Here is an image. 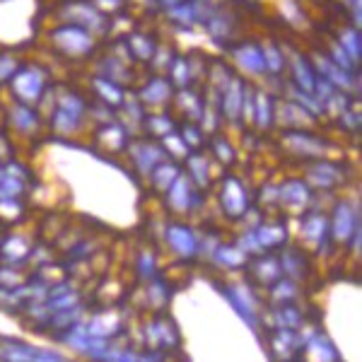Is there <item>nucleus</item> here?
Returning a JSON list of instances; mask_svg holds the SVG:
<instances>
[{"instance_id":"obj_17","label":"nucleus","mask_w":362,"mask_h":362,"mask_svg":"<svg viewBox=\"0 0 362 362\" xmlns=\"http://www.w3.org/2000/svg\"><path fill=\"white\" fill-rule=\"evenodd\" d=\"M177 102L184 107V112L189 119H201V112H203V102H201V97L194 95V92H189L184 87V90L179 92V97H177Z\"/></svg>"},{"instance_id":"obj_4","label":"nucleus","mask_w":362,"mask_h":362,"mask_svg":"<svg viewBox=\"0 0 362 362\" xmlns=\"http://www.w3.org/2000/svg\"><path fill=\"white\" fill-rule=\"evenodd\" d=\"M242 104H244V85L239 78H230L227 85L223 87V97H220V114L227 121H237L242 114Z\"/></svg>"},{"instance_id":"obj_1","label":"nucleus","mask_w":362,"mask_h":362,"mask_svg":"<svg viewBox=\"0 0 362 362\" xmlns=\"http://www.w3.org/2000/svg\"><path fill=\"white\" fill-rule=\"evenodd\" d=\"M13 92L20 104L34 107L37 102H42L44 90H46V70L39 66H22L17 68L10 78Z\"/></svg>"},{"instance_id":"obj_3","label":"nucleus","mask_w":362,"mask_h":362,"mask_svg":"<svg viewBox=\"0 0 362 362\" xmlns=\"http://www.w3.org/2000/svg\"><path fill=\"white\" fill-rule=\"evenodd\" d=\"M85 116V102L80 95H73V92H68V95L58 97L56 102V109H54V128L58 133H63V136H70V133L75 131V128L80 126V121H83Z\"/></svg>"},{"instance_id":"obj_10","label":"nucleus","mask_w":362,"mask_h":362,"mask_svg":"<svg viewBox=\"0 0 362 362\" xmlns=\"http://www.w3.org/2000/svg\"><path fill=\"white\" fill-rule=\"evenodd\" d=\"M290 73H293V80H295L297 90L312 95L314 83H317V73H314V68L307 63L305 56H293V58H290Z\"/></svg>"},{"instance_id":"obj_19","label":"nucleus","mask_w":362,"mask_h":362,"mask_svg":"<svg viewBox=\"0 0 362 362\" xmlns=\"http://www.w3.org/2000/svg\"><path fill=\"white\" fill-rule=\"evenodd\" d=\"M341 46L346 49V54L353 58L355 63L360 61V34H358V27L341 34Z\"/></svg>"},{"instance_id":"obj_9","label":"nucleus","mask_w":362,"mask_h":362,"mask_svg":"<svg viewBox=\"0 0 362 362\" xmlns=\"http://www.w3.org/2000/svg\"><path fill=\"white\" fill-rule=\"evenodd\" d=\"M273 116H276V112H273L271 95L256 92V95L251 97V121H254L261 131H268V128L273 126Z\"/></svg>"},{"instance_id":"obj_11","label":"nucleus","mask_w":362,"mask_h":362,"mask_svg":"<svg viewBox=\"0 0 362 362\" xmlns=\"http://www.w3.org/2000/svg\"><path fill=\"white\" fill-rule=\"evenodd\" d=\"M92 90L97 92L99 102L107 104V107H121V104H124V99H126L121 85L114 83V80H109V78H102V75L92 80Z\"/></svg>"},{"instance_id":"obj_16","label":"nucleus","mask_w":362,"mask_h":362,"mask_svg":"<svg viewBox=\"0 0 362 362\" xmlns=\"http://www.w3.org/2000/svg\"><path fill=\"white\" fill-rule=\"evenodd\" d=\"M145 126H148V131L153 133L155 138H165L169 133H174V119L167 114H155V116H148V119H143Z\"/></svg>"},{"instance_id":"obj_14","label":"nucleus","mask_w":362,"mask_h":362,"mask_svg":"<svg viewBox=\"0 0 362 362\" xmlns=\"http://www.w3.org/2000/svg\"><path fill=\"white\" fill-rule=\"evenodd\" d=\"M136 162L138 167L143 169V172H150V169L157 167V162L162 160V150L157 148L153 143H138L136 145Z\"/></svg>"},{"instance_id":"obj_21","label":"nucleus","mask_w":362,"mask_h":362,"mask_svg":"<svg viewBox=\"0 0 362 362\" xmlns=\"http://www.w3.org/2000/svg\"><path fill=\"white\" fill-rule=\"evenodd\" d=\"M213 150H215V155H218L223 162H232V160H235V150L230 148V143H227L225 138H213Z\"/></svg>"},{"instance_id":"obj_6","label":"nucleus","mask_w":362,"mask_h":362,"mask_svg":"<svg viewBox=\"0 0 362 362\" xmlns=\"http://www.w3.org/2000/svg\"><path fill=\"white\" fill-rule=\"evenodd\" d=\"M232 56H235V61L247 70V73H251V75H264L266 73L264 54H261V49L256 44L244 42L242 46H237V49L232 51Z\"/></svg>"},{"instance_id":"obj_5","label":"nucleus","mask_w":362,"mask_h":362,"mask_svg":"<svg viewBox=\"0 0 362 362\" xmlns=\"http://www.w3.org/2000/svg\"><path fill=\"white\" fill-rule=\"evenodd\" d=\"M172 87L174 85L165 78H150L143 90H140L138 102L148 104V107H162V104H167L169 99H172V95H174Z\"/></svg>"},{"instance_id":"obj_20","label":"nucleus","mask_w":362,"mask_h":362,"mask_svg":"<svg viewBox=\"0 0 362 362\" xmlns=\"http://www.w3.org/2000/svg\"><path fill=\"white\" fill-rule=\"evenodd\" d=\"M17 68H20V63H17L15 56H10V54L0 56V83H5V80L13 78V73Z\"/></svg>"},{"instance_id":"obj_15","label":"nucleus","mask_w":362,"mask_h":362,"mask_svg":"<svg viewBox=\"0 0 362 362\" xmlns=\"http://www.w3.org/2000/svg\"><path fill=\"white\" fill-rule=\"evenodd\" d=\"M13 124L17 126V131L29 133L32 128L39 126V119H37V114L32 112V107H27V104H17V107L13 109Z\"/></svg>"},{"instance_id":"obj_18","label":"nucleus","mask_w":362,"mask_h":362,"mask_svg":"<svg viewBox=\"0 0 362 362\" xmlns=\"http://www.w3.org/2000/svg\"><path fill=\"white\" fill-rule=\"evenodd\" d=\"M261 54H264V63H266V73H273V75H280L285 70V56L280 54V49L278 46H273V44H268L264 51H261Z\"/></svg>"},{"instance_id":"obj_12","label":"nucleus","mask_w":362,"mask_h":362,"mask_svg":"<svg viewBox=\"0 0 362 362\" xmlns=\"http://www.w3.org/2000/svg\"><path fill=\"white\" fill-rule=\"evenodd\" d=\"M314 63H317V68L321 70V75H326L324 80H329V83L334 85V87H343V90H350V83H353L350 73H346V70L338 68L329 56L317 54V56H314Z\"/></svg>"},{"instance_id":"obj_8","label":"nucleus","mask_w":362,"mask_h":362,"mask_svg":"<svg viewBox=\"0 0 362 362\" xmlns=\"http://www.w3.org/2000/svg\"><path fill=\"white\" fill-rule=\"evenodd\" d=\"M285 145H290V148L300 155L307 153V157H319L321 150H324V140H319L317 136H312V133H302V131L285 133Z\"/></svg>"},{"instance_id":"obj_13","label":"nucleus","mask_w":362,"mask_h":362,"mask_svg":"<svg viewBox=\"0 0 362 362\" xmlns=\"http://www.w3.org/2000/svg\"><path fill=\"white\" fill-rule=\"evenodd\" d=\"M128 46H131V56H136L138 61H153L155 39H150L148 34H131Z\"/></svg>"},{"instance_id":"obj_7","label":"nucleus","mask_w":362,"mask_h":362,"mask_svg":"<svg viewBox=\"0 0 362 362\" xmlns=\"http://www.w3.org/2000/svg\"><path fill=\"white\" fill-rule=\"evenodd\" d=\"M66 20L75 22V27H95V29H104V25H107V20H104L102 15L97 13L95 5L90 3H75L70 5V15H66Z\"/></svg>"},{"instance_id":"obj_22","label":"nucleus","mask_w":362,"mask_h":362,"mask_svg":"<svg viewBox=\"0 0 362 362\" xmlns=\"http://www.w3.org/2000/svg\"><path fill=\"white\" fill-rule=\"evenodd\" d=\"M203 133L198 131L196 126H186L184 128V136H181V140H184L186 145H198V143H203Z\"/></svg>"},{"instance_id":"obj_24","label":"nucleus","mask_w":362,"mask_h":362,"mask_svg":"<svg viewBox=\"0 0 362 362\" xmlns=\"http://www.w3.org/2000/svg\"><path fill=\"white\" fill-rule=\"evenodd\" d=\"M160 3L165 5V8H169V10H172V8H177V5H181V3H184V0H160Z\"/></svg>"},{"instance_id":"obj_2","label":"nucleus","mask_w":362,"mask_h":362,"mask_svg":"<svg viewBox=\"0 0 362 362\" xmlns=\"http://www.w3.org/2000/svg\"><path fill=\"white\" fill-rule=\"evenodd\" d=\"M51 39H54V49L68 58H83L95 49V39L83 27H58Z\"/></svg>"},{"instance_id":"obj_23","label":"nucleus","mask_w":362,"mask_h":362,"mask_svg":"<svg viewBox=\"0 0 362 362\" xmlns=\"http://www.w3.org/2000/svg\"><path fill=\"white\" fill-rule=\"evenodd\" d=\"M92 5H97V8H102V10H119L121 5H124V0H95Z\"/></svg>"}]
</instances>
